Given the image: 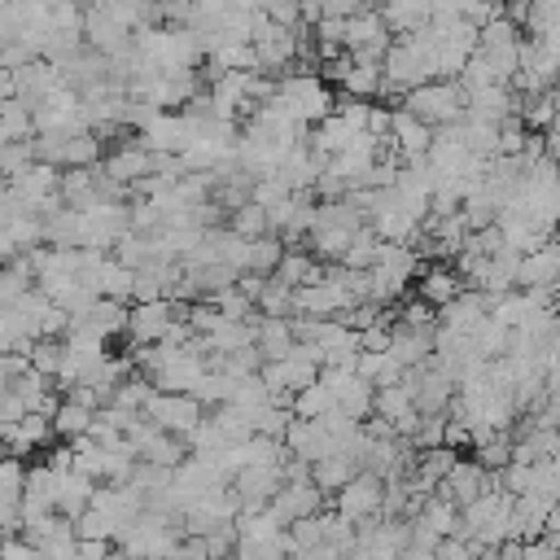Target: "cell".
<instances>
[{"instance_id": "6da1fadb", "label": "cell", "mask_w": 560, "mask_h": 560, "mask_svg": "<svg viewBox=\"0 0 560 560\" xmlns=\"http://www.w3.org/2000/svg\"><path fill=\"white\" fill-rule=\"evenodd\" d=\"M381 92H411V88H420V83H429V79H438L433 74V57H429V44L411 31V35H402V39H394L389 48H385V57H381Z\"/></svg>"}, {"instance_id": "7a4b0ae2", "label": "cell", "mask_w": 560, "mask_h": 560, "mask_svg": "<svg viewBox=\"0 0 560 560\" xmlns=\"http://www.w3.org/2000/svg\"><path fill=\"white\" fill-rule=\"evenodd\" d=\"M31 144H35V158H39V162H48V166H57V171H70V166H96V162H101V153H105L101 136H96V131H88V127L35 131V136H31Z\"/></svg>"}, {"instance_id": "3957f363", "label": "cell", "mask_w": 560, "mask_h": 560, "mask_svg": "<svg viewBox=\"0 0 560 560\" xmlns=\"http://www.w3.org/2000/svg\"><path fill=\"white\" fill-rule=\"evenodd\" d=\"M402 109H411L433 131L451 127V122L464 118V88H459V79H429V83L402 92Z\"/></svg>"}, {"instance_id": "277c9868", "label": "cell", "mask_w": 560, "mask_h": 560, "mask_svg": "<svg viewBox=\"0 0 560 560\" xmlns=\"http://www.w3.org/2000/svg\"><path fill=\"white\" fill-rule=\"evenodd\" d=\"M271 101L280 109H289L302 127H311V122H319V118L332 114V92H328V83L319 74H280Z\"/></svg>"}, {"instance_id": "5b68a950", "label": "cell", "mask_w": 560, "mask_h": 560, "mask_svg": "<svg viewBox=\"0 0 560 560\" xmlns=\"http://www.w3.org/2000/svg\"><path fill=\"white\" fill-rule=\"evenodd\" d=\"M131 26L109 9V0H88L83 4V44L96 48L101 57H122L131 48Z\"/></svg>"}, {"instance_id": "8992f818", "label": "cell", "mask_w": 560, "mask_h": 560, "mask_svg": "<svg viewBox=\"0 0 560 560\" xmlns=\"http://www.w3.org/2000/svg\"><path fill=\"white\" fill-rule=\"evenodd\" d=\"M144 416H149L158 429L188 438V433L206 420V407H201L192 394H184V389H153V398L144 402Z\"/></svg>"}, {"instance_id": "52a82bcc", "label": "cell", "mask_w": 560, "mask_h": 560, "mask_svg": "<svg viewBox=\"0 0 560 560\" xmlns=\"http://www.w3.org/2000/svg\"><path fill=\"white\" fill-rule=\"evenodd\" d=\"M319 381L332 394V407H341L350 420H368L372 416V398L376 389L354 372V368H319Z\"/></svg>"}, {"instance_id": "ba28073f", "label": "cell", "mask_w": 560, "mask_h": 560, "mask_svg": "<svg viewBox=\"0 0 560 560\" xmlns=\"http://www.w3.org/2000/svg\"><path fill=\"white\" fill-rule=\"evenodd\" d=\"M381 499H385V481H381L376 472L359 468V472H354V477H350V481L337 490L332 508L359 525V521H372V516H381Z\"/></svg>"}, {"instance_id": "9c48e42d", "label": "cell", "mask_w": 560, "mask_h": 560, "mask_svg": "<svg viewBox=\"0 0 560 560\" xmlns=\"http://www.w3.org/2000/svg\"><path fill=\"white\" fill-rule=\"evenodd\" d=\"M101 171L109 175V179H118V184H127L131 192H136V184L144 179V175H153V153L131 136V140H122V144H114L109 153H101Z\"/></svg>"}, {"instance_id": "30bf717a", "label": "cell", "mask_w": 560, "mask_h": 560, "mask_svg": "<svg viewBox=\"0 0 560 560\" xmlns=\"http://www.w3.org/2000/svg\"><path fill=\"white\" fill-rule=\"evenodd\" d=\"M464 88V83H459ZM516 114V101H512V88L508 83H486V88H464V118H477V122H503Z\"/></svg>"}, {"instance_id": "8fae6325", "label": "cell", "mask_w": 560, "mask_h": 560, "mask_svg": "<svg viewBox=\"0 0 560 560\" xmlns=\"http://www.w3.org/2000/svg\"><path fill=\"white\" fill-rule=\"evenodd\" d=\"M385 144L398 149V158H424L429 144H433V127L420 122L411 109H389V131H385Z\"/></svg>"}, {"instance_id": "7c38bea8", "label": "cell", "mask_w": 560, "mask_h": 560, "mask_svg": "<svg viewBox=\"0 0 560 560\" xmlns=\"http://www.w3.org/2000/svg\"><path fill=\"white\" fill-rule=\"evenodd\" d=\"M228 486L236 490L241 508H262V503H271V494L284 486V477H280V464H245L241 472H232Z\"/></svg>"}, {"instance_id": "4fadbf2b", "label": "cell", "mask_w": 560, "mask_h": 560, "mask_svg": "<svg viewBox=\"0 0 560 560\" xmlns=\"http://www.w3.org/2000/svg\"><path fill=\"white\" fill-rule=\"evenodd\" d=\"M319 503H324V490L306 477V481H284L276 494H271V512H276V521L280 525H293V521H302V516H315L319 512Z\"/></svg>"}, {"instance_id": "5bb4252c", "label": "cell", "mask_w": 560, "mask_h": 560, "mask_svg": "<svg viewBox=\"0 0 560 560\" xmlns=\"http://www.w3.org/2000/svg\"><path fill=\"white\" fill-rule=\"evenodd\" d=\"M22 486H26V468L18 455L0 459V534H13L22 525Z\"/></svg>"}, {"instance_id": "9a60e30c", "label": "cell", "mask_w": 560, "mask_h": 560, "mask_svg": "<svg viewBox=\"0 0 560 560\" xmlns=\"http://www.w3.org/2000/svg\"><path fill=\"white\" fill-rule=\"evenodd\" d=\"M438 490H442L455 508H464V503H472L477 494H486V490H490V477H486V468H481L477 459H455V464H451V472L438 481Z\"/></svg>"}, {"instance_id": "2e32d148", "label": "cell", "mask_w": 560, "mask_h": 560, "mask_svg": "<svg viewBox=\"0 0 560 560\" xmlns=\"http://www.w3.org/2000/svg\"><path fill=\"white\" fill-rule=\"evenodd\" d=\"M48 438H52V420L39 416V411H26L22 420L0 424V446H4L9 455H31V451H39Z\"/></svg>"}, {"instance_id": "e0dca14e", "label": "cell", "mask_w": 560, "mask_h": 560, "mask_svg": "<svg viewBox=\"0 0 560 560\" xmlns=\"http://www.w3.org/2000/svg\"><path fill=\"white\" fill-rule=\"evenodd\" d=\"M92 490H96V481H92L88 472H79V468L57 472V486H52V512H61V516L74 521V516L92 503Z\"/></svg>"}, {"instance_id": "ac0fdd59", "label": "cell", "mask_w": 560, "mask_h": 560, "mask_svg": "<svg viewBox=\"0 0 560 560\" xmlns=\"http://www.w3.org/2000/svg\"><path fill=\"white\" fill-rule=\"evenodd\" d=\"M416 276H420V298H424L433 311L446 306V302L464 289V280H459L455 267H446V262H429V267H420Z\"/></svg>"}, {"instance_id": "d6986e66", "label": "cell", "mask_w": 560, "mask_h": 560, "mask_svg": "<svg viewBox=\"0 0 560 560\" xmlns=\"http://www.w3.org/2000/svg\"><path fill=\"white\" fill-rule=\"evenodd\" d=\"M254 346L262 359H284L293 346V324L284 315H258L254 324Z\"/></svg>"}, {"instance_id": "ffe728a7", "label": "cell", "mask_w": 560, "mask_h": 560, "mask_svg": "<svg viewBox=\"0 0 560 560\" xmlns=\"http://www.w3.org/2000/svg\"><path fill=\"white\" fill-rule=\"evenodd\" d=\"M48 420H52V433H57V438L74 442V438H83V433L92 429L96 411H92V407H83L79 398H66V394H61V402H57V411H52Z\"/></svg>"}, {"instance_id": "44dd1931", "label": "cell", "mask_w": 560, "mask_h": 560, "mask_svg": "<svg viewBox=\"0 0 560 560\" xmlns=\"http://www.w3.org/2000/svg\"><path fill=\"white\" fill-rule=\"evenodd\" d=\"M416 516H420L438 538H455V534H459V508H455L446 494H429V499L416 508Z\"/></svg>"}, {"instance_id": "7402d4cb", "label": "cell", "mask_w": 560, "mask_h": 560, "mask_svg": "<svg viewBox=\"0 0 560 560\" xmlns=\"http://www.w3.org/2000/svg\"><path fill=\"white\" fill-rule=\"evenodd\" d=\"M354 472H359V459H350V455H324V459L311 464V481L319 490H341Z\"/></svg>"}, {"instance_id": "603a6c76", "label": "cell", "mask_w": 560, "mask_h": 560, "mask_svg": "<svg viewBox=\"0 0 560 560\" xmlns=\"http://www.w3.org/2000/svg\"><path fill=\"white\" fill-rule=\"evenodd\" d=\"M254 306H258V315H284V319H293V289L280 284L276 276H262V289H258Z\"/></svg>"}, {"instance_id": "cb8c5ba5", "label": "cell", "mask_w": 560, "mask_h": 560, "mask_svg": "<svg viewBox=\"0 0 560 560\" xmlns=\"http://www.w3.org/2000/svg\"><path fill=\"white\" fill-rule=\"evenodd\" d=\"M289 402H293L289 411H293V416H302V420H315V416L332 411V394H328V385H324L319 376H315L311 385H302V389H298Z\"/></svg>"}, {"instance_id": "d4e9b609", "label": "cell", "mask_w": 560, "mask_h": 560, "mask_svg": "<svg viewBox=\"0 0 560 560\" xmlns=\"http://www.w3.org/2000/svg\"><path fill=\"white\" fill-rule=\"evenodd\" d=\"M0 131H4L9 140H31V136H35V114H31V105H22L18 96L0 101Z\"/></svg>"}, {"instance_id": "484cf974", "label": "cell", "mask_w": 560, "mask_h": 560, "mask_svg": "<svg viewBox=\"0 0 560 560\" xmlns=\"http://www.w3.org/2000/svg\"><path fill=\"white\" fill-rule=\"evenodd\" d=\"M280 254H284V245H280L276 232L254 236V241H249V262H245V271H254V276H271L276 262H280Z\"/></svg>"}, {"instance_id": "4316f807", "label": "cell", "mask_w": 560, "mask_h": 560, "mask_svg": "<svg viewBox=\"0 0 560 560\" xmlns=\"http://www.w3.org/2000/svg\"><path fill=\"white\" fill-rule=\"evenodd\" d=\"M228 228H232L236 236H245V241H254V236H267V210H262L258 201H245V206L228 210Z\"/></svg>"}, {"instance_id": "83f0119b", "label": "cell", "mask_w": 560, "mask_h": 560, "mask_svg": "<svg viewBox=\"0 0 560 560\" xmlns=\"http://www.w3.org/2000/svg\"><path fill=\"white\" fill-rule=\"evenodd\" d=\"M26 363H31L35 372H44V376L57 381V372H61V337H39V341H31Z\"/></svg>"}, {"instance_id": "f1b7e54d", "label": "cell", "mask_w": 560, "mask_h": 560, "mask_svg": "<svg viewBox=\"0 0 560 560\" xmlns=\"http://www.w3.org/2000/svg\"><path fill=\"white\" fill-rule=\"evenodd\" d=\"M35 162V144L31 140H4L0 144V179L9 184L13 175H22Z\"/></svg>"}, {"instance_id": "f546056e", "label": "cell", "mask_w": 560, "mask_h": 560, "mask_svg": "<svg viewBox=\"0 0 560 560\" xmlns=\"http://www.w3.org/2000/svg\"><path fill=\"white\" fill-rule=\"evenodd\" d=\"M0 560H44V556H39V547H35L31 538L4 534V538H0Z\"/></svg>"}, {"instance_id": "4dcf8cb0", "label": "cell", "mask_w": 560, "mask_h": 560, "mask_svg": "<svg viewBox=\"0 0 560 560\" xmlns=\"http://www.w3.org/2000/svg\"><path fill=\"white\" fill-rule=\"evenodd\" d=\"M499 13H503V0H464V18H468L472 26H481V22L499 18Z\"/></svg>"}, {"instance_id": "1f68e13d", "label": "cell", "mask_w": 560, "mask_h": 560, "mask_svg": "<svg viewBox=\"0 0 560 560\" xmlns=\"http://www.w3.org/2000/svg\"><path fill=\"white\" fill-rule=\"evenodd\" d=\"M363 9H372V0H328L324 4L328 18H350V13H363Z\"/></svg>"}, {"instance_id": "d6a6232c", "label": "cell", "mask_w": 560, "mask_h": 560, "mask_svg": "<svg viewBox=\"0 0 560 560\" xmlns=\"http://www.w3.org/2000/svg\"><path fill=\"white\" fill-rule=\"evenodd\" d=\"M18 254H22V249H18V245H13V236L0 228V267H4V262H13Z\"/></svg>"}, {"instance_id": "836d02e7", "label": "cell", "mask_w": 560, "mask_h": 560, "mask_svg": "<svg viewBox=\"0 0 560 560\" xmlns=\"http://www.w3.org/2000/svg\"><path fill=\"white\" fill-rule=\"evenodd\" d=\"M9 96H13V70L0 66V101H9Z\"/></svg>"}, {"instance_id": "e575fe53", "label": "cell", "mask_w": 560, "mask_h": 560, "mask_svg": "<svg viewBox=\"0 0 560 560\" xmlns=\"http://www.w3.org/2000/svg\"><path fill=\"white\" fill-rule=\"evenodd\" d=\"M4 140H9V136H4V131H0V144H4Z\"/></svg>"}]
</instances>
